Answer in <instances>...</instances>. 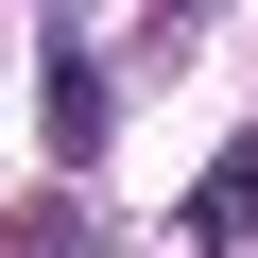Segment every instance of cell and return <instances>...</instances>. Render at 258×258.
<instances>
[{"label": "cell", "instance_id": "obj_1", "mask_svg": "<svg viewBox=\"0 0 258 258\" xmlns=\"http://www.w3.org/2000/svg\"><path fill=\"white\" fill-rule=\"evenodd\" d=\"M241 224H258V155H224V172H207V241H241Z\"/></svg>", "mask_w": 258, "mask_h": 258}]
</instances>
